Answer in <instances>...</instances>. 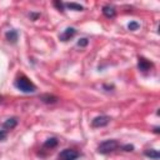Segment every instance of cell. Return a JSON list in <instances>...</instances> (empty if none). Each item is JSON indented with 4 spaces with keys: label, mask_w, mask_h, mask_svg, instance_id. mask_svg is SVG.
<instances>
[{
    "label": "cell",
    "mask_w": 160,
    "mask_h": 160,
    "mask_svg": "<svg viewBox=\"0 0 160 160\" xmlns=\"http://www.w3.org/2000/svg\"><path fill=\"white\" fill-rule=\"evenodd\" d=\"M15 86L22 92H34L36 90V86L26 78V76H20L15 80Z\"/></svg>",
    "instance_id": "cell-1"
},
{
    "label": "cell",
    "mask_w": 160,
    "mask_h": 160,
    "mask_svg": "<svg viewBox=\"0 0 160 160\" xmlns=\"http://www.w3.org/2000/svg\"><path fill=\"white\" fill-rule=\"evenodd\" d=\"M118 146H119L118 141H115V140H105V141H102L98 146V152H100V154H109V152L116 150Z\"/></svg>",
    "instance_id": "cell-2"
},
{
    "label": "cell",
    "mask_w": 160,
    "mask_h": 160,
    "mask_svg": "<svg viewBox=\"0 0 160 160\" xmlns=\"http://www.w3.org/2000/svg\"><path fill=\"white\" fill-rule=\"evenodd\" d=\"M79 158V152L72 149H64L59 154V160H76Z\"/></svg>",
    "instance_id": "cell-3"
},
{
    "label": "cell",
    "mask_w": 160,
    "mask_h": 160,
    "mask_svg": "<svg viewBox=\"0 0 160 160\" xmlns=\"http://www.w3.org/2000/svg\"><path fill=\"white\" fill-rule=\"evenodd\" d=\"M110 120H111V119H110L109 116H106V115H100V116H96V118L92 119L91 126H94V128H102V126L108 125V124L110 122Z\"/></svg>",
    "instance_id": "cell-4"
},
{
    "label": "cell",
    "mask_w": 160,
    "mask_h": 160,
    "mask_svg": "<svg viewBox=\"0 0 160 160\" xmlns=\"http://www.w3.org/2000/svg\"><path fill=\"white\" fill-rule=\"evenodd\" d=\"M151 66H152V64H151L150 61H148V60L144 59V58H139V62H138L139 70H141V71H148V70H150Z\"/></svg>",
    "instance_id": "cell-5"
},
{
    "label": "cell",
    "mask_w": 160,
    "mask_h": 160,
    "mask_svg": "<svg viewBox=\"0 0 160 160\" xmlns=\"http://www.w3.org/2000/svg\"><path fill=\"white\" fill-rule=\"evenodd\" d=\"M75 35V29L74 28H68V29H65V31L60 35V40H62V41H68L70 38H72Z\"/></svg>",
    "instance_id": "cell-6"
},
{
    "label": "cell",
    "mask_w": 160,
    "mask_h": 160,
    "mask_svg": "<svg viewBox=\"0 0 160 160\" xmlns=\"http://www.w3.org/2000/svg\"><path fill=\"white\" fill-rule=\"evenodd\" d=\"M102 14L106 16V18H114L116 11H115V8L111 6V5H105L102 8Z\"/></svg>",
    "instance_id": "cell-7"
},
{
    "label": "cell",
    "mask_w": 160,
    "mask_h": 160,
    "mask_svg": "<svg viewBox=\"0 0 160 160\" xmlns=\"http://www.w3.org/2000/svg\"><path fill=\"white\" fill-rule=\"evenodd\" d=\"M145 156H148V158H150V159H154V160H158L159 158H160V154H159V151L158 150H154V149H148V150H145Z\"/></svg>",
    "instance_id": "cell-8"
},
{
    "label": "cell",
    "mask_w": 160,
    "mask_h": 160,
    "mask_svg": "<svg viewBox=\"0 0 160 160\" xmlns=\"http://www.w3.org/2000/svg\"><path fill=\"white\" fill-rule=\"evenodd\" d=\"M5 38H6V40L10 41V42H16V40H18V32H16L15 30H9V31L5 34Z\"/></svg>",
    "instance_id": "cell-9"
},
{
    "label": "cell",
    "mask_w": 160,
    "mask_h": 160,
    "mask_svg": "<svg viewBox=\"0 0 160 160\" xmlns=\"http://www.w3.org/2000/svg\"><path fill=\"white\" fill-rule=\"evenodd\" d=\"M18 124V119L16 118H10L4 122V129H14Z\"/></svg>",
    "instance_id": "cell-10"
},
{
    "label": "cell",
    "mask_w": 160,
    "mask_h": 160,
    "mask_svg": "<svg viewBox=\"0 0 160 160\" xmlns=\"http://www.w3.org/2000/svg\"><path fill=\"white\" fill-rule=\"evenodd\" d=\"M40 99H41L44 102H46V104H50V102H55V101L58 100V98H56V96H52V95H42Z\"/></svg>",
    "instance_id": "cell-11"
},
{
    "label": "cell",
    "mask_w": 160,
    "mask_h": 160,
    "mask_svg": "<svg viewBox=\"0 0 160 160\" xmlns=\"http://www.w3.org/2000/svg\"><path fill=\"white\" fill-rule=\"evenodd\" d=\"M58 145V140L55 139V138H50V139H48L46 141H45V144H44V146L45 148H55Z\"/></svg>",
    "instance_id": "cell-12"
},
{
    "label": "cell",
    "mask_w": 160,
    "mask_h": 160,
    "mask_svg": "<svg viewBox=\"0 0 160 160\" xmlns=\"http://www.w3.org/2000/svg\"><path fill=\"white\" fill-rule=\"evenodd\" d=\"M66 6H68L69 9L76 10V11H81V10H84V8H82L80 4H75V2H69V4H66Z\"/></svg>",
    "instance_id": "cell-13"
},
{
    "label": "cell",
    "mask_w": 160,
    "mask_h": 160,
    "mask_svg": "<svg viewBox=\"0 0 160 160\" xmlns=\"http://www.w3.org/2000/svg\"><path fill=\"white\" fill-rule=\"evenodd\" d=\"M139 22H136V21H130L129 22V25H128V28H129V30H131V31H134V30H138L139 29Z\"/></svg>",
    "instance_id": "cell-14"
},
{
    "label": "cell",
    "mask_w": 160,
    "mask_h": 160,
    "mask_svg": "<svg viewBox=\"0 0 160 160\" xmlns=\"http://www.w3.org/2000/svg\"><path fill=\"white\" fill-rule=\"evenodd\" d=\"M88 42H89V41H88V39L82 38V39H80V40L78 41V45H79V46H86V45H88Z\"/></svg>",
    "instance_id": "cell-15"
},
{
    "label": "cell",
    "mask_w": 160,
    "mask_h": 160,
    "mask_svg": "<svg viewBox=\"0 0 160 160\" xmlns=\"http://www.w3.org/2000/svg\"><path fill=\"white\" fill-rule=\"evenodd\" d=\"M54 5H55V6H56V8L59 9V10H61V11H62V9H64V4H62V2L55 1V2H54Z\"/></svg>",
    "instance_id": "cell-16"
},
{
    "label": "cell",
    "mask_w": 160,
    "mask_h": 160,
    "mask_svg": "<svg viewBox=\"0 0 160 160\" xmlns=\"http://www.w3.org/2000/svg\"><path fill=\"white\" fill-rule=\"evenodd\" d=\"M122 149H124L125 151H131V150L134 149V146H132V145H129V144H128V145H124V146H122Z\"/></svg>",
    "instance_id": "cell-17"
},
{
    "label": "cell",
    "mask_w": 160,
    "mask_h": 160,
    "mask_svg": "<svg viewBox=\"0 0 160 160\" xmlns=\"http://www.w3.org/2000/svg\"><path fill=\"white\" fill-rule=\"evenodd\" d=\"M6 138V131L5 130H0V140H4Z\"/></svg>",
    "instance_id": "cell-18"
},
{
    "label": "cell",
    "mask_w": 160,
    "mask_h": 160,
    "mask_svg": "<svg viewBox=\"0 0 160 160\" xmlns=\"http://www.w3.org/2000/svg\"><path fill=\"white\" fill-rule=\"evenodd\" d=\"M0 100H1V98H0Z\"/></svg>",
    "instance_id": "cell-19"
}]
</instances>
